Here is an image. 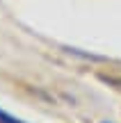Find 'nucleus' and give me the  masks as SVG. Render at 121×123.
Returning a JSON list of instances; mask_svg holds the SVG:
<instances>
[{"instance_id": "nucleus-1", "label": "nucleus", "mask_w": 121, "mask_h": 123, "mask_svg": "<svg viewBox=\"0 0 121 123\" xmlns=\"http://www.w3.org/2000/svg\"><path fill=\"white\" fill-rule=\"evenodd\" d=\"M0 123H23V121H18V119H12L9 114H5V112L0 110Z\"/></svg>"}]
</instances>
